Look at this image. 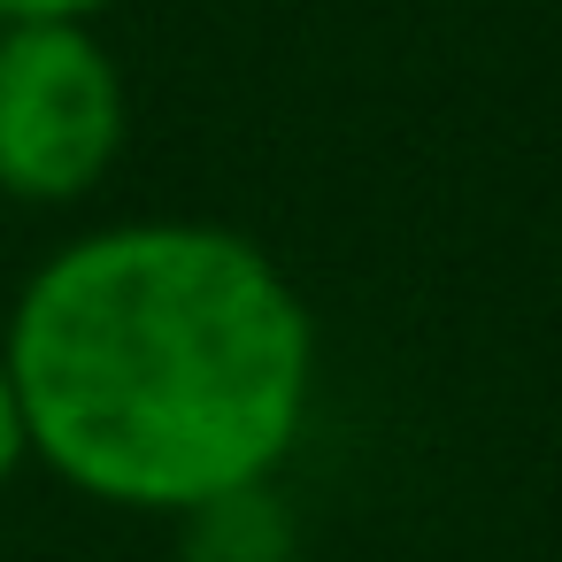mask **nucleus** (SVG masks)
<instances>
[{
    "mask_svg": "<svg viewBox=\"0 0 562 562\" xmlns=\"http://www.w3.org/2000/svg\"><path fill=\"white\" fill-rule=\"evenodd\" d=\"M178 524H186V562H293L301 554V531L278 485H239Z\"/></svg>",
    "mask_w": 562,
    "mask_h": 562,
    "instance_id": "7ed1b4c3",
    "label": "nucleus"
},
{
    "mask_svg": "<svg viewBox=\"0 0 562 562\" xmlns=\"http://www.w3.org/2000/svg\"><path fill=\"white\" fill-rule=\"evenodd\" d=\"M32 462V439H24V408H16V385H9V362H0V485Z\"/></svg>",
    "mask_w": 562,
    "mask_h": 562,
    "instance_id": "20e7f679",
    "label": "nucleus"
},
{
    "mask_svg": "<svg viewBox=\"0 0 562 562\" xmlns=\"http://www.w3.org/2000/svg\"><path fill=\"white\" fill-rule=\"evenodd\" d=\"M124 132V70L93 40V24H9L0 40V193L63 209L116 170Z\"/></svg>",
    "mask_w": 562,
    "mask_h": 562,
    "instance_id": "f03ea898",
    "label": "nucleus"
},
{
    "mask_svg": "<svg viewBox=\"0 0 562 562\" xmlns=\"http://www.w3.org/2000/svg\"><path fill=\"white\" fill-rule=\"evenodd\" d=\"M109 0H0L9 24H93Z\"/></svg>",
    "mask_w": 562,
    "mask_h": 562,
    "instance_id": "39448f33",
    "label": "nucleus"
},
{
    "mask_svg": "<svg viewBox=\"0 0 562 562\" xmlns=\"http://www.w3.org/2000/svg\"><path fill=\"white\" fill-rule=\"evenodd\" d=\"M0 40H9V16H0Z\"/></svg>",
    "mask_w": 562,
    "mask_h": 562,
    "instance_id": "423d86ee",
    "label": "nucleus"
},
{
    "mask_svg": "<svg viewBox=\"0 0 562 562\" xmlns=\"http://www.w3.org/2000/svg\"><path fill=\"white\" fill-rule=\"evenodd\" d=\"M32 462L101 508L193 516L270 485L316 401V316L232 224H101L9 308Z\"/></svg>",
    "mask_w": 562,
    "mask_h": 562,
    "instance_id": "f257e3e1",
    "label": "nucleus"
}]
</instances>
